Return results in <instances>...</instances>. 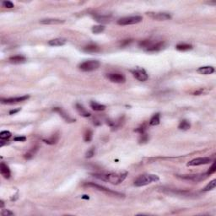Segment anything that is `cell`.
Segmentation results:
<instances>
[{
	"instance_id": "obj_15",
	"label": "cell",
	"mask_w": 216,
	"mask_h": 216,
	"mask_svg": "<svg viewBox=\"0 0 216 216\" xmlns=\"http://www.w3.org/2000/svg\"><path fill=\"white\" fill-rule=\"evenodd\" d=\"M64 22V20L59 19H45V20H41L40 21L41 24H63Z\"/></svg>"
},
{
	"instance_id": "obj_35",
	"label": "cell",
	"mask_w": 216,
	"mask_h": 216,
	"mask_svg": "<svg viewBox=\"0 0 216 216\" xmlns=\"http://www.w3.org/2000/svg\"><path fill=\"white\" fill-rule=\"evenodd\" d=\"M95 154V148H91L88 152L86 153V157L87 158H91Z\"/></svg>"
},
{
	"instance_id": "obj_9",
	"label": "cell",
	"mask_w": 216,
	"mask_h": 216,
	"mask_svg": "<svg viewBox=\"0 0 216 216\" xmlns=\"http://www.w3.org/2000/svg\"><path fill=\"white\" fill-rule=\"evenodd\" d=\"M30 98L29 96H19V97H12V98H8V99H1V102L3 104H15V103H19L21 101H24Z\"/></svg>"
},
{
	"instance_id": "obj_32",
	"label": "cell",
	"mask_w": 216,
	"mask_h": 216,
	"mask_svg": "<svg viewBox=\"0 0 216 216\" xmlns=\"http://www.w3.org/2000/svg\"><path fill=\"white\" fill-rule=\"evenodd\" d=\"M2 4H3V6L5 7V8H11L15 7L14 3H13L12 2H10V1H3V2L2 3Z\"/></svg>"
},
{
	"instance_id": "obj_21",
	"label": "cell",
	"mask_w": 216,
	"mask_h": 216,
	"mask_svg": "<svg viewBox=\"0 0 216 216\" xmlns=\"http://www.w3.org/2000/svg\"><path fill=\"white\" fill-rule=\"evenodd\" d=\"M90 107L93 109V110H95V111H98V112H100V111H104L105 109H106V106L104 105H101V104H99V103H97L96 101H92V102H90Z\"/></svg>"
},
{
	"instance_id": "obj_2",
	"label": "cell",
	"mask_w": 216,
	"mask_h": 216,
	"mask_svg": "<svg viewBox=\"0 0 216 216\" xmlns=\"http://www.w3.org/2000/svg\"><path fill=\"white\" fill-rule=\"evenodd\" d=\"M159 179H160L159 176L157 175H154V174L141 175L134 181V185L136 187H144V186H146L150 183L157 182V181H159Z\"/></svg>"
},
{
	"instance_id": "obj_12",
	"label": "cell",
	"mask_w": 216,
	"mask_h": 216,
	"mask_svg": "<svg viewBox=\"0 0 216 216\" xmlns=\"http://www.w3.org/2000/svg\"><path fill=\"white\" fill-rule=\"evenodd\" d=\"M53 112H57V113H58V114H59V115H60L67 122H75V119H73L72 117H69L66 112H64L62 108H60V107H55V108H53Z\"/></svg>"
},
{
	"instance_id": "obj_19",
	"label": "cell",
	"mask_w": 216,
	"mask_h": 216,
	"mask_svg": "<svg viewBox=\"0 0 216 216\" xmlns=\"http://www.w3.org/2000/svg\"><path fill=\"white\" fill-rule=\"evenodd\" d=\"M76 109H77V111L79 112L81 116H83V117H90V113L88 112V111H86V109L82 106V105L80 104H76Z\"/></svg>"
},
{
	"instance_id": "obj_24",
	"label": "cell",
	"mask_w": 216,
	"mask_h": 216,
	"mask_svg": "<svg viewBox=\"0 0 216 216\" xmlns=\"http://www.w3.org/2000/svg\"><path fill=\"white\" fill-rule=\"evenodd\" d=\"M190 127H191V124H190V122L188 121L182 120L180 122L178 128L181 129V130H188L190 128Z\"/></svg>"
},
{
	"instance_id": "obj_26",
	"label": "cell",
	"mask_w": 216,
	"mask_h": 216,
	"mask_svg": "<svg viewBox=\"0 0 216 216\" xmlns=\"http://www.w3.org/2000/svg\"><path fill=\"white\" fill-rule=\"evenodd\" d=\"M216 187V180H213V181H211L209 183H208L204 188H203V191L204 192H208V191H211V190H213V189H215Z\"/></svg>"
},
{
	"instance_id": "obj_3",
	"label": "cell",
	"mask_w": 216,
	"mask_h": 216,
	"mask_svg": "<svg viewBox=\"0 0 216 216\" xmlns=\"http://www.w3.org/2000/svg\"><path fill=\"white\" fill-rule=\"evenodd\" d=\"M100 67V63L97 60H89L80 64L79 68L81 71L84 72H90L97 69Z\"/></svg>"
},
{
	"instance_id": "obj_13",
	"label": "cell",
	"mask_w": 216,
	"mask_h": 216,
	"mask_svg": "<svg viewBox=\"0 0 216 216\" xmlns=\"http://www.w3.org/2000/svg\"><path fill=\"white\" fill-rule=\"evenodd\" d=\"M0 172L2 174V176L6 179H8L10 177V170L4 162H2L0 164Z\"/></svg>"
},
{
	"instance_id": "obj_10",
	"label": "cell",
	"mask_w": 216,
	"mask_h": 216,
	"mask_svg": "<svg viewBox=\"0 0 216 216\" xmlns=\"http://www.w3.org/2000/svg\"><path fill=\"white\" fill-rule=\"evenodd\" d=\"M132 73H133V75L134 76V78L137 79L138 81L144 82V81H146L149 78L146 71L143 69H136L133 70Z\"/></svg>"
},
{
	"instance_id": "obj_33",
	"label": "cell",
	"mask_w": 216,
	"mask_h": 216,
	"mask_svg": "<svg viewBox=\"0 0 216 216\" xmlns=\"http://www.w3.org/2000/svg\"><path fill=\"white\" fill-rule=\"evenodd\" d=\"M148 139H149V137L145 133L140 134V138H139V142L140 143H145V142L148 141Z\"/></svg>"
},
{
	"instance_id": "obj_39",
	"label": "cell",
	"mask_w": 216,
	"mask_h": 216,
	"mask_svg": "<svg viewBox=\"0 0 216 216\" xmlns=\"http://www.w3.org/2000/svg\"><path fill=\"white\" fill-rule=\"evenodd\" d=\"M21 109L20 108H18V109H14V110H11L10 112H9V114L10 115H13V114H15V113H17L18 112H20Z\"/></svg>"
},
{
	"instance_id": "obj_4",
	"label": "cell",
	"mask_w": 216,
	"mask_h": 216,
	"mask_svg": "<svg viewBox=\"0 0 216 216\" xmlns=\"http://www.w3.org/2000/svg\"><path fill=\"white\" fill-rule=\"evenodd\" d=\"M143 20L142 16H128L124 17L117 20V24L120 25H129V24H134L140 23Z\"/></svg>"
},
{
	"instance_id": "obj_36",
	"label": "cell",
	"mask_w": 216,
	"mask_h": 216,
	"mask_svg": "<svg viewBox=\"0 0 216 216\" xmlns=\"http://www.w3.org/2000/svg\"><path fill=\"white\" fill-rule=\"evenodd\" d=\"M2 215H3V216L14 215V213H13V212H11V211H9V210H8V209H6V210L3 211V213H2Z\"/></svg>"
},
{
	"instance_id": "obj_8",
	"label": "cell",
	"mask_w": 216,
	"mask_h": 216,
	"mask_svg": "<svg viewBox=\"0 0 216 216\" xmlns=\"http://www.w3.org/2000/svg\"><path fill=\"white\" fill-rule=\"evenodd\" d=\"M106 77L110 81H112L113 83H117V84H122V83H125L126 81L125 76L122 73H108Z\"/></svg>"
},
{
	"instance_id": "obj_14",
	"label": "cell",
	"mask_w": 216,
	"mask_h": 216,
	"mask_svg": "<svg viewBox=\"0 0 216 216\" xmlns=\"http://www.w3.org/2000/svg\"><path fill=\"white\" fill-rule=\"evenodd\" d=\"M66 42H67V40L64 38H56V39L49 41L48 44L50 46H52V47H61V46L65 45Z\"/></svg>"
},
{
	"instance_id": "obj_7",
	"label": "cell",
	"mask_w": 216,
	"mask_h": 216,
	"mask_svg": "<svg viewBox=\"0 0 216 216\" xmlns=\"http://www.w3.org/2000/svg\"><path fill=\"white\" fill-rule=\"evenodd\" d=\"M212 161V159L209 157H199L193 159L191 161H189L187 166H202V165H207Z\"/></svg>"
},
{
	"instance_id": "obj_20",
	"label": "cell",
	"mask_w": 216,
	"mask_h": 216,
	"mask_svg": "<svg viewBox=\"0 0 216 216\" xmlns=\"http://www.w3.org/2000/svg\"><path fill=\"white\" fill-rule=\"evenodd\" d=\"M84 51L86 52H97L100 51V48L97 45L95 44H90L88 46H85L84 48Z\"/></svg>"
},
{
	"instance_id": "obj_29",
	"label": "cell",
	"mask_w": 216,
	"mask_h": 216,
	"mask_svg": "<svg viewBox=\"0 0 216 216\" xmlns=\"http://www.w3.org/2000/svg\"><path fill=\"white\" fill-rule=\"evenodd\" d=\"M105 27L103 25H94L92 27V32L95 33V34H99V33H101L102 31H104Z\"/></svg>"
},
{
	"instance_id": "obj_6",
	"label": "cell",
	"mask_w": 216,
	"mask_h": 216,
	"mask_svg": "<svg viewBox=\"0 0 216 216\" xmlns=\"http://www.w3.org/2000/svg\"><path fill=\"white\" fill-rule=\"evenodd\" d=\"M85 187H93V188H95V189H96V190H99V191L104 192H106V193H108V194H110V195H116V196H119V197L123 196L122 194H121V193H119V192L112 191V190H110V189H108V188L105 187H103V186H101V185L96 184V183H94V182H88V183L85 184Z\"/></svg>"
},
{
	"instance_id": "obj_5",
	"label": "cell",
	"mask_w": 216,
	"mask_h": 216,
	"mask_svg": "<svg viewBox=\"0 0 216 216\" xmlns=\"http://www.w3.org/2000/svg\"><path fill=\"white\" fill-rule=\"evenodd\" d=\"M208 175L207 173L205 174H193V175H182V176H178L182 180H187V181H191V182H199L201 181L205 180Z\"/></svg>"
},
{
	"instance_id": "obj_11",
	"label": "cell",
	"mask_w": 216,
	"mask_h": 216,
	"mask_svg": "<svg viewBox=\"0 0 216 216\" xmlns=\"http://www.w3.org/2000/svg\"><path fill=\"white\" fill-rule=\"evenodd\" d=\"M147 15L150 16V18H152L153 20H170L171 18V16L170 14L167 13H147Z\"/></svg>"
},
{
	"instance_id": "obj_37",
	"label": "cell",
	"mask_w": 216,
	"mask_h": 216,
	"mask_svg": "<svg viewBox=\"0 0 216 216\" xmlns=\"http://www.w3.org/2000/svg\"><path fill=\"white\" fill-rule=\"evenodd\" d=\"M145 126L144 125H143V126H141V127H139L138 128H137L136 130H135V132H138V133H139L140 134H144V132H145Z\"/></svg>"
},
{
	"instance_id": "obj_40",
	"label": "cell",
	"mask_w": 216,
	"mask_h": 216,
	"mask_svg": "<svg viewBox=\"0 0 216 216\" xmlns=\"http://www.w3.org/2000/svg\"><path fill=\"white\" fill-rule=\"evenodd\" d=\"M0 203H1V208H3V201H1Z\"/></svg>"
},
{
	"instance_id": "obj_38",
	"label": "cell",
	"mask_w": 216,
	"mask_h": 216,
	"mask_svg": "<svg viewBox=\"0 0 216 216\" xmlns=\"http://www.w3.org/2000/svg\"><path fill=\"white\" fill-rule=\"evenodd\" d=\"M15 141H20V142H24L26 140V138L24 136H20V137H15L14 138Z\"/></svg>"
},
{
	"instance_id": "obj_25",
	"label": "cell",
	"mask_w": 216,
	"mask_h": 216,
	"mask_svg": "<svg viewBox=\"0 0 216 216\" xmlns=\"http://www.w3.org/2000/svg\"><path fill=\"white\" fill-rule=\"evenodd\" d=\"M58 140V135H52L49 139H43V141L48 144H55Z\"/></svg>"
},
{
	"instance_id": "obj_16",
	"label": "cell",
	"mask_w": 216,
	"mask_h": 216,
	"mask_svg": "<svg viewBox=\"0 0 216 216\" xmlns=\"http://www.w3.org/2000/svg\"><path fill=\"white\" fill-rule=\"evenodd\" d=\"M197 72L201 74H204V75H208V74H211L215 72V69L211 66H205V67H201L199 68Z\"/></svg>"
},
{
	"instance_id": "obj_1",
	"label": "cell",
	"mask_w": 216,
	"mask_h": 216,
	"mask_svg": "<svg viewBox=\"0 0 216 216\" xmlns=\"http://www.w3.org/2000/svg\"><path fill=\"white\" fill-rule=\"evenodd\" d=\"M128 175V173H123V174H114V173H111V174H94V176L100 179L101 181H105V182H111L112 184H119L121 182H122L124 181V179L126 178V176Z\"/></svg>"
},
{
	"instance_id": "obj_22",
	"label": "cell",
	"mask_w": 216,
	"mask_h": 216,
	"mask_svg": "<svg viewBox=\"0 0 216 216\" xmlns=\"http://www.w3.org/2000/svg\"><path fill=\"white\" fill-rule=\"evenodd\" d=\"M160 113H156L151 117V119L150 121V125L151 126H156L160 123Z\"/></svg>"
},
{
	"instance_id": "obj_23",
	"label": "cell",
	"mask_w": 216,
	"mask_h": 216,
	"mask_svg": "<svg viewBox=\"0 0 216 216\" xmlns=\"http://www.w3.org/2000/svg\"><path fill=\"white\" fill-rule=\"evenodd\" d=\"M176 48L178 50V51L185 52V51L191 50L192 48V46L191 44H178V45L176 47Z\"/></svg>"
},
{
	"instance_id": "obj_28",
	"label": "cell",
	"mask_w": 216,
	"mask_h": 216,
	"mask_svg": "<svg viewBox=\"0 0 216 216\" xmlns=\"http://www.w3.org/2000/svg\"><path fill=\"white\" fill-rule=\"evenodd\" d=\"M92 138H93V133L91 130H87L84 135V140L85 142H89L92 140Z\"/></svg>"
},
{
	"instance_id": "obj_31",
	"label": "cell",
	"mask_w": 216,
	"mask_h": 216,
	"mask_svg": "<svg viewBox=\"0 0 216 216\" xmlns=\"http://www.w3.org/2000/svg\"><path fill=\"white\" fill-rule=\"evenodd\" d=\"M11 137V133L8 132V131H3L0 133V138L3 139V140H5V139H8Z\"/></svg>"
},
{
	"instance_id": "obj_17",
	"label": "cell",
	"mask_w": 216,
	"mask_h": 216,
	"mask_svg": "<svg viewBox=\"0 0 216 216\" xmlns=\"http://www.w3.org/2000/svg\"><path fill=\"white\" fill-rule=\"evenodd\" d=\"M25 60H26V58L24 56H20V55L9 57V62L12 64H22V63L25 62Z\"/></svg>"
},
{
	"instance_id": "obj_30",
	"label": "cell",
	"mask_w": 216,
	"mask_h": 216,
	"mask_svg": "<svg viewBox=\"0 0 216 216\" xmlns=\"http://www.w3.org/2000/svg\"><path fill=\"white\" fill-rule=\"evenodd\" d=\"M96 20L100 23H106L109 21L110 17L108 16H96Z\"/></svg>"
},
{
	"instance_id": "obj_27",
	"label": "cell",
	"mask_w": 216,
	"mask_h": 216,
	"mask_svg": "<svg viewBox=\"0 0 216 216\" xmlns=\"http://www.w3.org/2000/svg\"><path fill=\"white\" fill-rule=\"evenodd\" d=\"M37 151V147H35V148H32L31 150L29 151V152H27L25 154H24V158L25 159H27V160H30V159H31L32 157L35 155V154L36 152Z\"/></svg>"
},
{
	"instance_id": "obj_18",
	"label": "cell",
	"mask_w": 216,
	"mask_h": 216,
	"mask_svg": "<svg viewBox=\"0 0 216 216\" xmlns=\"http://www.w3.org/2000/svg\"><path fill=\"white\" fill-rule=\"evenodd\" d=\"M164 45H165L164 42H158V43H155V44L151 45L150 48H148L146 49V51H148V52H156V51H160V50H161L162 48H164Z\"/></svg>"
},
{
	"instance_id": "obj_34",
	"label": "cell",
	"mask_w": 216,
	"mask_h": 216,
	"mask_svg": "<svg viewBox=\"0 0 216 216\" xmlns=\"http://www.w3.org/2000/svg\"><path fill=\"white\" fill-rule=\"evenodd\" d=\"M215 171H216V163H215V162L213 163V165L211 166V167H210L209 170H208V171L207 172V174L209 176V175H211V174H214Z\"/></svg>"
}]
</instances>
